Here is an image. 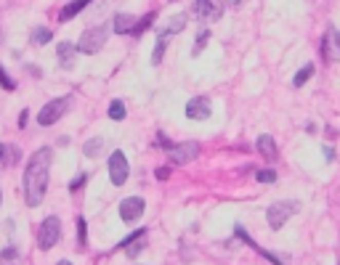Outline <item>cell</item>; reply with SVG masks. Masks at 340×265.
<instances>
[{
	"label": "cell",
	"mask_w": 340,
	"mask_h": 265,
	"mask_svg": "<svg viewBox=\"0 0 340 265\" xmlns=\"http://www.w3.org/2000/svg\"><path fill=\"white\" fill-rule=\"evenodd\" d=\"M51 149L43 146L32 154L24 170V201L27 207H37L48 191V175H51Z\"/></svg>",
	"instance_id": "6da1fadb"
},
{
	"label": "cell",
	"mask_w": 340,
	"mask_h": 265,
	"mask_svg": "<svg viewBox=\"0 0 340 265\" xmlns=\"http://www.w3.org/2000/svg\"><path fill=\"white\" fill-rule=\"evenodd\" d=\"M106 35H109V29H106V24H99V27H90L83 32L80 43H77V51L85 53V56H93L99 53L104 45H106Z\"/></svg>",
	"instance_id": "7a4b0ae2"
},
{
	"label": "cell",
	"mask_w": 340,
	"mask_h": 265,
	"mask_svg": "<svg viewBox=\"0 0 340 265\" xmlns=\"http://www.w3.org/2000/svg\"><path fill=\"white\" fill-rule=\"evenodd\" d=\"M59 236H61V220L56 215L45 217L40 223V228H37V247L43 252H48V249H53L59 244Z\"/></svg>",
	"instance_id": "3957f363"
},
{
	"label": "cell",
	"mask_w": 340,
	"mask_h": 265,
	"mask_svg": "<svg viewBox=\"0 0 340 265\" xmlns=\"http://www.w3.org/2000/svg\"><path fill=\"white\" fill-rule=\"evenodd\" d=\"M298 210H300V205H298V201H292V199L276 201V205H271V207L266 210V220H269V226H271L274 231H279V228L287 223V217L295 215Z\"/></svg>",
	"instance_id": "277c9868"
},
{
	"label": "cell",
	"mask_w": 340,
	"mask_h": 265,
	"mask_svg": "<svg viewBox=\"0 0 340 265\" xmlns=\"http://www.w3.org/2000/svg\"><path fill=\"white\" fill-rule=\"evenodd\" d=\"M199 157V144L186 141V144H173L167 146V162L170 165H189L192 159Z\"/></svg>",
	"instance_id": "5b68a950"
},
{
	"label": "cell",
	"mask_w": 340,
	"mask_h": 265,
	"mask_svg": "<svg viewBox=\"0 0 340 265\" xmlns=\"http://www.w3.org/2000/svg\"><path fill=\"white\" fill-rule=\"evenodd\" d=\"M67 109H69V98H53V101H48L40 109L37 122L43 125V128H51V125H56L61 117H64Z\"/></svg>",
	"instance_id": "8992f818"
},
{
	"label": "cell",
	"mask_w": 340,
	"mask_h": 265,
	"mask_svg": "<svg viewBox=\"0 0 340 265\" xmlns=\"http://www.w3.org/2000/svg\"><path fill=\"white\" fill-rule=\"evenodd\" d=\"M192 19L197 22H218L221 19V6L215 3V0H194L192 3Z\"/></svg>",
	"instance_id": "52a82bcc"
},
{
	"label": "cell",
	"mask_w": 340,
	"mask_h": 265,
	"mask_svg": "<svg viewBox=\"0 0 340 265\" xmlns=\"http://www.w3.org/2000/svg\"><path fill=\"white\" fill-rule=\"evenodd\" d=\"M106 167H109V178H112L115 186H122V183L128 180V173H130L128 157H125V154H122L120 149L112 151V157H109V162H106Z\"/></svg>",
	"instance_id": "ba28073f"
},
{
	"label": "cell",
	"mask_w": 340,
	"mask_h": 265,
	"mask_svg": "<svg viewBox=\"0 0 340 265\" xmlns=\"http://www.w3.org/2000/svg\"><path fill=\"white\" fill-rule=\"evenodd\" d=\"M144 210H146V201L141 196H130V199H122L120 201V217L125 223H136L138 217L144 215Z\"/></svg>",
	"instance_id": "9c48e42d"
},
{
	"label": "cell",
	"mask_w": 340,
	"mask_h": 265,
	"mask_svg": "<svg viewBox=\"0 0 340 265\" xmlns=\"http://www.w3.org/2000/svg\"><path fill=\"white\" fill-rule=\"evenodd\" d=\"M186 117L189 119H207L210 117V98L207 96H197L186 104Z\"/></svg>",
	"instance_id": "30bf717a"
},
{
	"label": "cell",
	"mask_w": 340,
	"mask_h": 265,
	"mask_svg": "<svg viewBox=\"0 0 340 265\" xmlns=\"http://www.w3.org/2000/svg\"><path fill=\"white\" fill-rule=\"evenodd\" d=\"M56 53H59V64L64 67V69H72L74 67V53H77V48L72 43H59V48H56Z\"/></svg>",
	"instance_id": "8fae6325"
},
{
	"label": "cell",
	"mask_w": 340,
	"mask_h": 265,
	"mask_svg": "<svg viewBox=\"0 0 340 265\" xmlns=\"http://www.w3.org/2000/svg\"><path fill=\"white\" fill-rule=\"evenodd\" d=\"M186 22H189V16H186V13H178V16H173V19H170L162 29H160V32L157 35H162V37H170V35H176V32H181V29L183 27H186Z\"/></svg>",
	"instance_id": "7c38bea8"
},
{
	"label": "cell",
	"mask_w": 340,
	"mask_h": 265,
	"mask_svg": "<svg viewBox=\"0 0 340 265\" xmlns=\"http://www.w3.org/2000/svg\"><path fill=\"white\" fill-rule=\"evenodd\" d=\"M255 146H258V151L263 154V157H266L269 162H274V159H276V141H274L271 135H260Z\"/></svg>",
	"instance_id": "4fadbf2b"
},
{
	"label": "cell",
	"mask_w": 340,
	"mask_h": 265,
	"mask_svg": "<svg viewBox=\"0 0 340 265\" xmlns=\"http://www.w3.org/2000/svg\"><path fill=\"white\" fill-rule=\"evenodd\" d=\"M322 51H324V61H335V56H337V43H335V29L332 27L327 29V35H324Z\"/></svg>",
	"instance_id": "5bb4252c"
},
{
	"label": "cell",
	"mask_w": 340,
	"mask_h": 265,
	"mask_svg": "<svg viewBox=\"0 0 340 265\" xmlns=\"http://www.w3.org/2000/svg\"><path fill=\"white\" fill-rule=\"evenodd\" d=\"M88 3H90V0H72V3H69V6H64V11L59 13V19H61V22L74 19L80 11H85V6H88Z\"/></svg>",
	"instance_id": "9a60e30c"
},
{
	"label": "cell",
	"mask_w": 340,
	"mask_h": 265,
	"mask_svg": "<svg viewBox=\"0 0 340 265\" xmlns=\"http://www.w3.org/2000/svg\"><path fill=\"white\" fill-rule=\"evenodd\" d=\"M154 19H157V13L152 11V13H146V16H141L138 22H133V27H130V35H133V37H141V35L146 32V29L152 27V22H154Z\"/></svg>",
	"instance_id": "2e32d148"
},
{
	"label": "cell",
	"mask_w": 340,
	"mask_h": 265,
	"mask_svg": "<svg viewBox=\"0 0 340 265\" xmlns=\"http://www.w3.org/2000/svg\"><path fill=\"white\" fill-rule=\"evenodd\" d=\"M133 16H130V13H117V16H115V32L117 35H128L130 32V27H133Z\"/></svg>",
	"instance_id": "e0dca14e"
},
{
	"label": "cell",
	"mask_w": 340,
	"mask_h": 265,
	"mask_svg": "<svg viewBox=\"0 0 340 265\" xmlns=\"http://www.w3.org/2000/svg\"><path fill=\"white\" fill-rule=\"evenodd\" d=\"M101 149H104V138H90V141L85 144V157H90V159H96L99 154H101Z\"/></svg>",
	"instance_id": "ac0fdd59"
},
{
	"label": "cell",
	"mask_w": 340,
	"mask_h": 265,
	"mask_svg": "<svg viewBox=\"0 0 340 265\" xmlns=\"http://www.w3.org/2000/svg\"><path fill=\"white\" fill-rule=\"evenodd\" d=\"M77 244H80V249H85L88 244V226H85V217L83 215H77Z\"/></svg>",
	"instance_id": "d6986e66"
},
{
	"label": "cell",
	"mask_w": 340,
	"mask_h": 265,
	"mask_svg": "<svg viewBox=\"0 0 340 265\" xmlns=\"http://www.w3.org/2000/svg\"><path fill=\"white\" fill-rule=\"evenodd\" d=\"M16 260H19L16 247H6L3 252H0V265H16Z\"/></svg>",
	"instance_id": "ffe728a7"
},
{
	"label": "cell",
	"mask_w": 340,
	"mask_h": 265,
	"mask_svg": "<svg viewBox=\"0 0 340 265\" xmlns=\"http://www.w3.org/2000/svg\"><path fill=\"white\" fill-rule=\"evenodd\" d=\"M311 74H314V67H311V64H306V67H303V69H300L295 77H292V85H295V88L306 85L308 80H311Z\"/></svg>",
	"instance_id": "44dd1931"
},
{
	"label": "cell",
	"mask_w": 340,
	"mask_h": 265,
	"mask_svg": "<svg viewBox=\"0 0 340 265\" xmlns=\"http://www.w3.org/2000/svg\"><path fill=\"white\" fill-rule=\"evenodd\" d=\"M51 37H53V32H51V29H45V27H37L35 32H32V43H35V45L51 43Z\"/></svg>",
	"instance_id": "7402d4cb"
},
{
	"label": "cell",
	"mask_w": 340,
	"mask_h": 265,
	"mask_svg": "<svg viewBox=\"0 0 340 265\" xmlns=\"http://www.w3.org/2000/svg\"><path fill=\"white\" fill-rule=\"evenodd\" d=\"M109 119H115V122L125 119V104H122V101H112L109 104Z\"/></svg>",
	"instance_id": "603a6c76"
},
{
	"label": "cell",
	"mask_w": 340,
	"mask_h": 265,
	"mask_svg": "<svg viewBox=\"0 0 340 265\" xmlns=\"http://www.w3.org/2000/svg\"><path fill=\"white\" fill-rule=\"evenodd\" d=\"M207 40H210V32H207V29H199L197 43H194V48H192V56H199V53H202V48L207 45Z\"/></svg>",
	"instance_id": "cb8c5ba5"
},
{
	"label": "cell",
	"mask_w": 340,
	"mask_h": 265,
	"mask_svg": "<svg viewBox=\"0 0 340 265\" xmlns=\"http://www.w3.org/2000/svg\"><path fill=\"white\" fill-rule=\"evenodd\" d=\"M165 43H167V37L157 35V45H154V53H152V64H160V61H162V56H165Z\"/></svg>",
	"instance_id": "d4e9b609"
},
{
	"label": "cell",
	"mask_w": 340,
	"mask_h": 265,
	"mask_svg": "<svg viewBox=\"0 0 340 265\" xmlns=\"http://www.w3.org/2000/svg\"><path fill=\"white\" fill-rule=\"evenodd\" d=\"M0 85H3L6 90H16V83L11 80V77H8V72H6L3 67H0Z\"/></svg>",
	"instance_id": "484cf974"
},
{
	"label": "cell",
	"mask_w": 340,
	"mask_h": 265,
	"mask_svg": "<svg viewBox=\"0 0 340 265\" xmlns=\"http://www.w3.org/2000/svg\"><path fill=\"white\" fill-rule=\"evenodd\" d=\"M141 236H146V228H138V231H133L130 236H125V239L120 241V247H128V244H133L136 239H141Z\"/></svg>",
	"instance_id": "4316f807"
},
{
	"label": "cell",
	"mask_w": 340,
	"mask_h": 265,
	"mask_svg": "<svg viewBox=\"0 0 340 265\" xmlns=\"http://www.w3.org/2000/svg\"><path fill=\"white\" fill-rule=\"evenodd\" d=\"M255 178H258L260 183H274V180H276V173H274V170H260Z\"/></svg>",
	"instance_id": "83f0119b"
},
{
	"label": "cell",
	"mask_w": 340,
	"mask_h": 265,
	"mask_svg": "<svg viewBox=\"0 0 340 265\" xmlns=\"http://www.w3.org/2000/svg\"><path fill=\"white\" fill-rule=\"evenodd\" d=\"M144 239H146V236H141V239H136V244H133V247H125L130 257H136V255H138V252H141V249L146 247V244H144Z\"/></svg>",
	"instance_id": "f1b7e54d"
},
{
	"label": "cell",
	"mask_w": 340,
	"mask_h": 265,
	"mask_svg": "<svg viewBox=\"0 0 340 265\" xmlns=\"http://www.w3.org/2000/svg\"><path fill=\"white\" fill-rule=\"evenodd\" d=\"M85 180H88V175H85V173H83V175H77V178L69 183V191H77V189H80V186H83Z\"/></svg>",
	"instance_id": "f546056e"
},
{
	"label": "cell",
	"mask_w": 340,
	"mask_h": 265,
	"mask_svg": "<svg viewBox=\"0 0 340 265\" xmlns=\"http://www.w3.org/2000/svg\"><path fill=\"white\" fill-rule=\"evenodd\" d=\"M27 117H29V112H27V109H22V114H19V128H24V125H27Z\"/></svg>",
	"instance_id": "4dcf8cb0"
},
{
	"label": "cell",
	"mask_w": 340,
	"mask_h": 265,
	"mask_svg": "<svg viewBox=\"0 0 340 265\" xmlns=\"http://www.w3.org/2000/svg\"><path fill=\"white\" fill-rule=\"evenodd\" d=\"M167 175H170V170H167V167H160V170H157V178H160V180H165Z\"/></svg>",
	"instance_id": "1f68e13d"
},
{
	"label": "cell",
	"mask_w": 340,
	"mask_h": 265,
	"mask_svg": "<svg viewBox=\"0 0 340 265\" xmlns=\"http://www.w3.org/2000/svg\"><path fill=\"white\" fill-rule=\"evenodd\" d=\"M6 154H8V146L0 144V162H6Z\"/></svg>",
	"instance_id": "d6a6232c"
},
{
	"label": "cell",
	"mask_w": 340,
	"mask_h": 265,
	"mask_svg": "<svg viewBox=\"0 0 340 265\" xmlns=\"http://www.w3.org/2000/svg\"><path fill=\"white\" fill-rule=\"evenodd\" d=\"M56 265H72V262H69V260H59Z\"/></svg>",
	"instance_id": "836d02e7"
},
{
	"label": "cell",
	"mask_w": 340,
	"mask_h": 265,
	"mask_svg": "<svg viewBox=\"0 0 340 265\" xmlns=\"http://www.w3.org/2000/svg\"><path fill=\"white\" fill-rule=\"evenodd\" d=\"M0 201H3V189H0Z\"/></svg>",
	"instance_id": "e575fe53"
}]
</instances>
